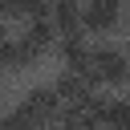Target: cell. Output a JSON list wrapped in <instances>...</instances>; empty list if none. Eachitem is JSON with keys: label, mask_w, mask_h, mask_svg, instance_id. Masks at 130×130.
Returning <instances> with one entry per match:
<instances>
[{"label": "cell", "mask_w": 130, "mask_h": 130, "mask_svg": "<svg viewBox=\"0 0 130 130\" xmlns=\"http://www.w3.org/2000/svg\"><path fill=\"white\" fill-rule=\"evenodd\" d=\"M85 77H89L93 85H126V81H130V57H126V49H122V45H110V41L93 45V49H89V69H85Z\"/></svg>", "instance_id": "1"}, {"label": "cell", "mask_w": 130, "mask_h": 130, "mask_svg": "<svg viewBox=\"0 0 130 130\" xmlns=\"http://www.w3.org/2000/svg\"><path fill=\"white\" fill-rule=\"evenodd\" d=\"M53 93H57V102H61V110L65 114H81L89 102H93V93H98V85L85 77V73H73V69H61L57 73V81H53Z\"/></svg>", "instance_id": "2"}, {"label": "cell", "mask_w": 130, "mask_h": 130, "mask_svg": "<svg viewBox=\"0 0 130 130\" xmlns=\"http://www.w3.org/2000/svg\"><path fill=\"white\" fill-rule=\"evenodd\" d=\"M28 122H32V130H53L57 122H61V102H57V93H53V85H32L24 98H20V106H16Z\"/></svg>", "instance_id": "3"}, {"label": "cell", "mask_w": 130, "mask_h": 130, "mask_svg": "<svg viewBox=\"0 0 130 130\" xmlns=\"http://www.w3.org/2000/svg\"><path fill=\"white\" fill-rule=\"evenodd\" d=\"M122 24V8L114 0H89L81 8V32H110Z\"/></svg>", "instance_id": "4"}, {"label": "cell", "mask_w": 130, "mask_h": 130, "mask_svg": "<svg viewBox=\"0 0 130 130\" xmlns=\"http://www.w3.org/2000/svg\"><path fill=\"white\" fill-rule=\"evenodd\" d=\"M89 41H85V32H73V37H57V57H61V65L65 69H73V73H85L89 69Z\"/></svg>", "instance_id": "5"}, {"label": "cell", "mask_w": 130, "mask_h": 130, "mask_svg": "<svg viewBox=\"0 0 130 130\" xmlns=\"http://www.w3.org/2000/svg\"><path fill=\"white\" fill-rule=\"evenodd\" d=\"M49 24L57 28V37H73V32H81V4H73V0L53 4V8H49Z\"/></svg>", "instance_id": "6"}, {"label": "cell", "mask_w": 130, "mask_h": 130, "mask_svg": "<svg viewBox=\"0 0 130 130\" xmlns=\"http://www.w3.org/2000/svg\"><path fill=\"white\" fill-rule=\"evenodd\" d=\"M0 130H32V122H28L20 110H12V114H4V118H0Z\"/></svg>", "instance_id": "7"}, {"label": "cell", "mask_w": 130, "mask_h": 130, "mask_svg": "<svg viewBox=\"0 0 130 130\" xmlns=\"http://www.w3.org/2000/svg\"><path fill=\"white\" fill-rule=\"evenodd\" d=\"M53 130H81V122H77V118H69V114H65V118H61V122H57V126H53Z\"/></svg>", "instance_id": "8"}, {"label": "cell", "mask_w": 130, "mask_h": 130, "mask_svg": "<svg viewBox=\"0 0 130 130\" xmlns=\"http://www.w3.org/2000/svg\"><path fill=\"white\" fill-rule=\"evenodd\" d=\"M4 41H8V28H4V20H0V45H4Z\"/></svg>", "instance_id": "9"}, {"label": "cell", "mask_w": 130, "mask_h": 130, "mask_svg": "<svg viewBox=\"0 0 130 130\" xmlns=\"http://www.w3.org/2000/svg\"><path fill=\"white\" fill-rule=\"evenodd\" d=\"M0 98H4V77H0Z\"/></svg>", "instance_id": "10"}, {"label": "cell", "mask_w": 130, "mask_h": 130, "mask_svg": "<svg viewBox=\"0 0 130 130\" xmlns=\"http://www.w3.org/2000/svg\"><path fill=\"white\" fill-rule=\"evenodd\" d=\"M126 57H130V49H126Z\"/></svg>", "instance_id": "11"}]
</instances>
